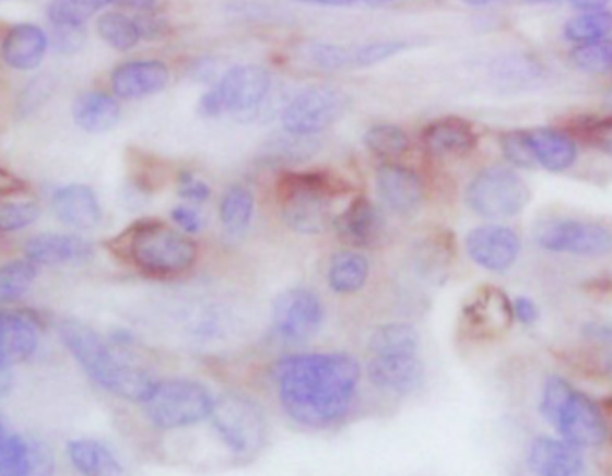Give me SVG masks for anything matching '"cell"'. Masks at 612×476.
Returning <instances> with one entry per match:
<instances>
[{
    "label": "cell",
    "mask_w": 612,
    "mask_h": 476,
    "mask_svg": "<svg viewBox=\"0 0 612 476\" xmlns=\"http://www.w3.org/2000/svg\"><path fill=\"white\" fill-rule=\"evenodd\" d=\"M0 476H55L49 450L35 437L11 428L0 412Z\"/></svg>",
    "instance_id": "7c38bea8"
},
{
    "label": "cell",
    "mask_w": 612,
    "mask_h": 476,
    "mask_svg": "<svg viewBox=\"0 0 612 476\" xmlns=\"http://www.w3.org/2000/svg\"><path fill=\"white\" fill-rule=\"evenodd\" d=\"M69 456L81 476H126L119 459L106 444L95 439L70 441Z\"/></svg>",
    "instance_id": "f1b7e54d"
},
{
    "label": "cell",
    "mask_w": 612,
    "mask_h": 476,
    "mask_svg": "<svg viewBox=\"0 0 612 476\" xmlns=\"http://www.w3.org/2000/svg\"><path fill=\"white\" fill-rule=\"evenodd\" d=\"M75 124L86 133H106L120 120V106L111 95L104 92H86L72 106Z\"/></svg>",
    "instance_id": "83f0119b"
},
{
    "label": "cell",
    "mask_w": 612,
    "mask_h": 476,
    "mask_svg": "<svg viewBox=\"0 0 612 476\" xmlns=\"http://www.w3.org/2000/svg\"><path fill=\"white\" fill-rule=\"evenodd\" d=\"M38 323L30 313L0 310V360L10 368L27 362L38 347Z\"/></svg>",
    "instance_id": "7402d4cb"
},
{
    "label": "cell",
    "mask_w": 612,
    "mask_h": 476,
    "mask_svg": "<svg viewBox=\"0 0 612 476\" xmlns=\"http://www.w3.org/2000/svg\"><path fill=\"white\" fill-rule=\"evenodd\" d=\"M367 380L378 391L407 396L417 391L425 378V366L417 355L373 357L366 368Z\"/></svg>",
    "instance_id": "d6986e66"
},
{
    "label": "cell",
    "mask_w": 612,
    "mask_h": 476,
    "mask_svg": "<svg viewBox=\"0 0 612 476\" xmlns=\"http://www.w3.org/2000/svg\"><path fill=\"white\" fill-rule=\"evenodd\" d=\"M111 0H52L47 8L52 25H83Z\"/></svg>",
    "instance_id": "f35d334b"
},
{
    "label": "cell",
    "mask_w": 612,
    "mask_h": 476,
    "mask_svg": "<svg viewBox=\"0 0 612 476\" xmlns=\"http://www.w3.org/2000/svg\"><path fill=\"white\" fill-rule=\"evenodd\" d=\"M215 432L224 447L237 456H252L266 442V416L251 397L229 392L215 400L212 412Z\"/></svg>",
    "instance_id": "ba28073f"
},
{
    "label": "cell",
    "mask_w": 612,
    "mask_h": 476,
    "mask_svg": "<svg viewBox=\"0 0 612 476\" xmlns=\"http://www.w3.org/2000/svg\"><path fill=\"white\" fill-rule=\"evenodd\" d=\"M466 203L474 214L490 221L516 217L530 203L529 185L510 167L491 165L471 179Z\"/></svg>",
    "instance_id": "52a82bcc"
},
{
    "label": "cell",
    "mask_w": 612,
    "mask_h": 476,
    "mask_svg": "<svg viewBox=\"0 0 612 476\" xmlns=\"http://www.w3.org/2000/svg\"><path fill=\"white\" fill-rule=\"evenodd\" d=\"M271 75L258 66H238L227 70L213 90L224 114L249 115L258 111L271 92Z\"/></svg>",
    "instance_id": "4fadbf2b"
},
{
    "label": "cell",
    "mask_w": 612,
    "mask_h": 476,
    "mask_svg": "<svg viewBox=\"0 0 612 476\" xmlns=\"http://www.w3.org/2000/svg\"><path fill=\"white\" fill-rule=\"evenodd\" d=\"M527 466L538 476H578L586 467L582 450L555 437L539 436L530 442Z\"/></svg>",
    "instance_id": "e0dca14e"
},
{
    "label": "cell",
    "mask_w": 612,
    "mask_h": 476,
    "mask_svg": "<svg viewBox=\"0 0 612 476\" xmlns=\"http://www.w3.org/2000/svg\"><path fill=\"white\" fill-rule=\"evenodd\" d=\"M49 47V38L38 25H13L0 45L5 66L15 70H33L40 66Z\"/></svg>",
    "instance_id": "484cf974"
},
{
    "label": "cell",
    "mask_w": 612,
    "mask_h": 476,
    "mask_svg": "<svg viewBox=\"0 0 612 476\" xmlns=\"http://www.w3.org/2000/svg\"><path fill=\"white\" fill-rule=\"evenodd\" d=\"M333 228L341 240L353 248H370L380 240L386 229V218L380 209L366 195H356L341 215L333 221Z\"/></svg>",
    "instance_id": "ac0fdd59"
},
{
    "label": "cell",
    "mask_w": 612,
    "mask_h": 476,
    "mask_svg": "<svg viewBox=\"0 0 612 476\" xmlns=\"http://www.w3.org/2000/svg\"><path fill=\"white\" fill-rule=\"evenodd\" d=\"M580 332L589 343L612 347V321H588L582 324Z\"/></svg>",
    "instance_id": "bcb514c9"
},
{
    "label": "cell",
    "mask_w": 612,
    "mask_h": 476,
    "mask_svg": "<svg viewBox=\"0 0 612 476\" xmlns=\"http://www.w3.org/2000/svg\"><path fill=\"white\" fill-rule=\"evenodd\" d=\"M533 238L550 253L600 259L612 253V231L605 224L582 218H549L539 224Z\"/></svg>",
    "instance_id": "9c48e42d"
},
{
    "label": "cell",
    "mask_w": 612,
    "mask_h": 476,
    "mask_svg": "<svg viewBox=\"0 0 612 476\" xmlns=\"http://www.w3.org/2000/svg\"><path fill=\"white\" fill-rule=\"evenodd\" d=\"M464 4L473 5V8H484V5L496 4L499 0H462Z\"/></svg>",
    "instance_id": "db71d44e"
},
{
    "label": "cell",
    "mask_w": 612,
    "mask_h": 476,
    "mask_svg": "<svg viewBox=\"0 0 612 476\" xmlns=\"http://www.w3.org/2000/svg\"><path fill=\"white\" fill-rule=\"evenodd\" d=\"M36 276L38 265L27 259L0 265V305L19 301L35 283Z\"/></svg>",
    "instance_id": "836d02e7"
},
{
    "label": "cell",
    "mask_w": 612,
    "mask_h": 476,
    "mask_svg": "<svg viewBox=\"0 0 612 476\" xmlns=\"http://www.w3.org/2000/svg\"><path fill=\"white\" fill-rule=\"evenodd\" d=\"M294 2H302V4H316V5H319V0H294Z\"/></svg>",
    "instance_id": "6f0895ef"
},
{
    "label": "cell",
    "mask_w": 612,
    "mask_h": 476,
    "mask_svg": "<svg viewBox=\"0 0 612 476\" xmlns=\"http://www.w3.org/2000/svg\"><path fill=\"white\" fill-rule=\"evenodd\" d=\"M529 4H553V2H558V0H527Z\"/></svg>",
    "instance_id": "9f6ffc18"
},
{
    "label": "cell",
    "mask_w": 612,
    "mask_h": 476,
    "mask_svg": "<svg viewBox=\"0 0 612 476\" xmlns=\"http://www.w3.org/2000/svg\"><path fill=\"white\" fill-rule=\"evenodd\" d=\"M52 210L61 223L74 229H94L103 218L99 199L86 185H67L52 198Z\"/></svg>",
    "instance_id": "d4e9b609"
},
{
    "label": "cell",
    "mask_w": 612,
    "mask_h": 476,
    "mask_svg": "<svg viewBox=\"0 0 612 476\" xmlns=\"http://www.w3.org/2000/svg\"><path fill=\"white\" fill-rule=\"evenodd\" d=\"M316 151V140H311V136L286 133V136H278L266 144L262 158L271 165H291L310 158V154Z\"/></svg>",
    "instance_id": "d590c367"
},
{
    "label": "cell",
    "mask_w": 612,
    "mask_h": 476,
    "mask_svg": "<svg viewBox=\"0 0 612 476\" xmlns=\"http://www.w3.org/2000/svg\"><path fill=\"white\" fill-rule=\"evenodd\" d=\"M539 414L573 447L597 448L608 441L609 427L598 403L573 388L566 378L550 374L543 385Z\"/></svg>",
    "instance_id": "5b68a950"
},
{
    "label": "cell",
    "mask_w": 612,
    "mask_h": 476,
    "mask_svg": "<svg viewBox=\"0 0 612 476\" xmlns=\"http://www.w3.org/2000/svg\"><path fill=\"white\" fill-rule=\"evenodd\" d=\"M466 251L479 267L491 273H505L521 253V238L509 226L487 224L471 229L466 237Z\"/></svg>",
    "instance_id": "9a60e30c"
},
{
    "label": "cell",
    "mask_w": 612,
    "mask_h": 476,
    "mask_svg": "<svg viewBox=\"0 0 612 476\" xmlns=\"http://www.w3.org/2000/svg\"><path fill=\"white\" fill-rule=\"evenodd\" d=\"M111 2L137 11L153 10V5L156 4V0H111Z\"/></svg>",
    "instance_id": "f907efd6"
},
{
    "label": "cell",
    "mask_w": 612,
    "mask_h": 476,
    "mask_svg": "<svg viewBox=\"0 0 612 476\" xmlns=\"http://www.w3.org/2000/svg\"><path fill=\"white\" fill-rule=\"evenodd\" d=\"M364 144L375 156L387 159L400 158L410 150L409 134L395 124L370 126L364 134Z\"/></svg>",
    "instance_id": "8d00e7d4"
},
{
    "label": "cell",
    "mask_w": 612,
    "mask_h": 476,
    "mask_svg": "<svg viewBox=\"0 0 612 476\" xmlns=\"http://www.w3.org/2000/svg\"><path fill=\"white\" fill-rule=\"evenodd\" d=\"M369 260L358 251H339L328 265V285L336 294H355L366 287L369 279Z\"/></svg>",
    "instance_id": "f546056e"
},
{
    "label": "cell",
    "mask_w": 612,
    "mask_h": 476,
    "mask_svg": "<svg viewBox=\"0 0 612 476\" xmlns=\"http://www.w3.org/2000/svg\"><path fill=\"white\" fill-rule=\"evenodd\" d=\"M11 385H13V374H11V368L8 364L0 360V397L5 396L10 392Z\"/></svg>",
    "instance_id": "681fc988"
},
{
    "label": "cell",
    "mask_w": 612,
    "mask_h": 476,
    "mask_svg": "<svg viewBox=\"0 0 612 476\" xmlns=\"http://www.w3.org/2000/svg\"><path fill=\"white\" fill-rule=\"evenodd\" d=\"M572 5H575L577 10L584 11H600L605 10V5L611 2V0H569Z\"/></svg>",
    "instance_id": "c3c4849f"
},
{
    "label": "cell",
    "mask_w": 612,
    "mask_h": 476,
    "mask_svg": "<svg viewBox=\"0 0 612 476\" xmlns=\"http://www.w3.org/2000/svg\"><path fill=\"white\" fill-rule=\"evenodd\" d=\"M60 337L84 372L115 396L142 405L158 383L148 369L123 360L99 333L75 319L60 324Z\"/></svg>",
    "instance_id": "3957f363"
},
{
    "label": "cell",
    "mask_w": 612,
    "mask_h": 476,
    "mask_svg": "<svg viewBox=\"0 0 612 476\" xmlns=\"http://www.w3.org/2000/svg\"><path fill=\"white\" fill-rule=\"evenodd\" d=\"M361 377L358 360L339 352L299 353L272 368L283 410L308 428H327L344 419Z\"/></svg>",
    "instance_id": "6da1fadb"
},
{
    "label": "cell",
    "mask_w": 612,
    "mask_h": 476,
    "mask_svg": "<svg viewBox=\"0 0 612 476\" xmlns=\"http://www.w3.org/2000/svg\"><path fill=\"white\" fill-rule=\"evenodd\" d=\"M462 328L474 338H490L509 330L514 321L513 301L502 288L485 285L462 307Z\"/></svg>",
    "instance_id": "5bb4252c"
},
{
    "label": "cell",
    "mask_w": 612,
    "mask_h": 476,
    "mask_svg": "<svg viewBox=\"0 0 612 476\" xmlns=\"http://www.w3.org/2000/svg\"><path fill=\"white\" fill-rule=\"evenodd\" d=\"M149 423L160 430L193 427L212 416L215 397L204 385L188 378L158 380L142 403Z\"/></svg>",
    "instance_id": "8992f818"
},
{
    "label": "cell",
    "mask_w": 612,
    "mask_h": 476,
    "mask_svg": "<svg viewBox=\"0 0 612 476\" xmlns=\"http://www.w3.org/2000/svg\"><path fill=\"white\" fill-rule=\"evenodd\" d=\"M569 61L588 74H608L612 72V40L589 41V44L577 45L569 50Z\"/></svg>",
    "instance_id": "74e56055"
},
{
    "label": "cell",
    "mask_w": 612,
    "mask_h": 476,
    "mask_svg": "<svg viewBox=\"0 0 612 476\" xmlns=\"http://www.w3.org/2000/svg\"><path fill=\"white\" fill-rule=\"evenodd\" d=\"M356 2V0H319V5H337V8H342V5H350Z\"/></svg>",
    "instance_id": "f5cc1de1"
},
{
    "label": "cell",
    "mask_w": 612,
    "mask_h": 476,
    "mask_svg": "<svg viewBox=\"0 0 612 476\" xmlns=\"http://www.w3.org/2000/svg\"><path fill=\"white\" fill-rule=\"evenodd\" d=\"M94 254V246L78 235L42 234L25 243V257L36 265L86 262Z\"/></svg>",
    "instance_id": "cb8c5ba5"
},
{
    "label": "cell",
    "mask_w": 612,
    "mask_h": 476,
    "mask_svg": "<svg viewBox=\"0 0 612 476\" xmlns=\"http://www.w3.org/2000/svg\"><path fill=\"white\" fill-rule=\"evenodd\" d=\"M612 31V11H586L582 15L572 16L564 24L563 35L572 44L582 45L603 40Z\"/></svg>",
    "instance_id": "d6a6232c"
},
{
    "label": "cell",
    "mask_w": 612,
    "mask_h": 476,
    "mask_svg": "<svg viewBox=\"0 0 612 476\" xmlns=\"http://www.w3.org/2000/svg\"><path fill=\"white\" fill-rule=\"evenodd\" d=\"M421 142L434 158H462L476 147L479 136L468 120L443 117L426 126Z\"/></svg>",
    "instance_id": "44dd1931"
},
{
    "label": "cell",
    "mask_w": 612,
    "mask_h": 476,
    "mask_svg": "<svg viewBox=\"0 0 612 476\" xmlns=\"http://www.w3.org/2000/svg\"><path fill=\"white\" fill-rule=\"evenodd\" d=\"M350 192V181L330 170H286L276 181L283 223L302 235L325 234L331 228L336 199Z\"/></svg>",
    "instance_id": "277c9868"
},
{
    "label": "cell",
    "mask_w": 612,
    "mask_h": 476,
    "mask_svg": "<svg viewBox=\"0 0 612 476\" xmlns=\"http://www.w3.org/2000/svg\"><path fill=\"white\" fill-rule=\"evenodd\" d=\"M252 212H255V198L251 190L243 185H232L224 192L221 204H219V217L226 231L232 235L243 234L251 224Z\"/></svg>",
    "instance_id": "1f68e13d"
},
{
    "label": "cell",
    "mask_w": 612,
    "mask_h": 476,
    "mask_svg": "<svg viewBox=\"0 0 612 476\" xmlns=\"http://www.w3.org/2000/svg\"><path fill=\"white\" fill-rule=\"evenodd\" d=\"M305 55L306 60L322 70L350 69L348 47H342V45L314 41V44L306 45Z\"/></svg>",
    "instance_id": "b9f144b4"
},
{
    "label": "cell",
    "mask_w": 612,
    "mask_h": 476,
    "mask_svg": "<svg viewBox=\"0 0 612 476\" xmlns=\"http://www.w3.org/2000/svg\"><path fill=\"white\" fill-rule=\"evenodd\" d=\"M40 217V204L21 183L0 185V234H13L27 228Z\"/></svg>",
    "instance_id": "4316f807"
},
{
    "label": "cell",
    "mask_w": 612,
    "mask_h": 476,
    "mask_svg": "<svg viewBox=\"0 0 612 476\" xmlns=\"http://www.w3.org/2000/svg\"><path fill=\"white\" fill-rule=\"evenodd\" d=\"M322 323L325 305L310 288H286L272 304V332L286 343H305Z\"/></svg>",
    "instance_id": "8fae6325"
},
{
    "label": "cell",
    "mask_w": 612,
    "mask_h": 476,
    "mask_svg": "<svg viewBox=\"0 0 612 476\" xmlns=\"http://www.w3.org/2000/svg\"><path fill=\"white\" fill-rule=\"evenodd\" d=\"M525 131L538 167L558 174L572 169L573 164L577 162V142L568 131L550 128V126Z\"/></svg>",
    "instance_id": "603a6c76"
},
{
    "label": "cell",
    "mask_w": 612,
    "mask_h": 476,
    "mask_svg": "<svg viewBox=\"0 0 612 476\" xmlns=\"http://www.w3.org/2000/svg\"><path fill=\"white\" fill-rule=\"evenodd\" d=\"M409 47L410 44L405 40H380L353 45V47H348L350 69H366V67L378 66L381 61L395 58Z\"/></svg>",
    "instance_id": "ab89813d"
},
{
    "label": "cell",
    "mask_w": 612,
    "mask_h": 476,
    "mask_svg": "<svg viewBox=\"0 0 612 476\" xmlns=\"http://www.w3.org/2000/svg\"><path fill=\"white\" fill-rule=\"evenodd\" d=\"M52 27H55V47L63 55H72L83 45V25H52Z\"/></svg>",
    "instance_id": "ee69618b"
},
{
    "label": "cell",
    "mask_w": 612,
    "mask_h": 476,
    "mask_svg": "<svg viewBox=\"0 0 612 476\" xmlns=\"http://www.w3.org/2000/svg\"><path fill=\"white\" fill-rule=\"evenodd\" d=\"M170 80V70L164 61L137 60L117 67L111 74V88L120 99H143L158 94Z\"/></svg>",
    "instance_id": "ffe728a7"
},
{
    "label": "cell",
    "mask_w": 612,
    "mask_h": 476,
    "mask_svg": "<svg viewBox=\"0 0 612 476\" xmlns=\"http://www.w3.org/2000/svg\"><path fill=\"white\" fill-rule=\"evenodd\" d=\"M178 194L190 203H204L212 195V189L192 172H181L178 178Z\"/></svg>",
    "instance_id": "7bdbcfd3"
},
{
    "label": "cell",
    "mask_w": 612,
    "mask_h": 476,
    "mask_svg": "<svg viewBox=\"0 0 612 476\" xmlns=\"http://www.w3.org/2000/svg\"><path fill=\"white\" fill-rule=\"evenodd\" d=\"M117 259L149 278H176L188 273L199 257L198 243L160 218H140L109 240Z\"/></svg>",
    "instance_id": "7a4b0ae2"
},
{
    "label": "cell",
    "mask_w": 612,
    "mask_h": 476,
    "mask_svg": "<svg viewBox=\"0 0 612 476\" xmlns=\"http://www.w3.org/2000/svg\"><path fill=\"white\" fill-rule=\"evenodd\" d=\"M170 217H173L174 223L178 224L179 228L184 229L185 234H199L203 229V217L192 206H185V204L176 206L170 212Z\"/></svg>",
    "instance_id": "f6af8a7d"
},
{
    "label": "cell",
    "mask_w": 612,
    "mask_h": 476,
    "mask_svg": "<svg viewBox=\"0 0 612 476\" xmlns=\"http://www.w3.org/2000/svg\"><path fill=\"white\" fill-rule=\"evenodd\" d=\"M608 103H609V105L612 106V86H611V88H609V92H608Z\"/></svg>",
    "instance_id": "680465c9"
},
{
    "label": "cell",
    "mask_w": 612,
    "mask_h": 476,
    "mask_svg": "<svg viewBox=\"0 0 612 476\" xmlns=\"http://www.w3.org/2000/svg\"><path fill=\"white\" fill-rule=\"evenodd\" d=\"M513 313L514 321H518L525 326L538 323L539 316H541L538 304L529 296H518V298L513 299Z\"/></svg>",
    "instance_id": "7dc6e473"
},
{
    "label": "cell",
    "mask_w": 612,
    "mask_h": 476,
    "mask_svg": "<svg viewBox=\"0 0 612 476\" xmlns=\"http://www.w3.org/2000/svg\"><path fill=\"white\" fill-rule=\"evenodd\" d=\"M376 192L387 209L401 217L420 212L425 189L420 176L403 165L384 164L376 170Z\"/></svg>",
    "instance_id": "2e32d148"
},
{
    "label": "cell",
    "mask_w": 612,
    "mask_h": 476,
    "mask_svg": "<svg viewBox=\"0 0 612 476\" xmlns=\"http://www.w3.org/2000/svg\"><path fill=\"white\" fill-rule=\"evenodd\" d=\"M97 33L109 47L120 52L133 49L142 40L137 21L122 13H104L97 21Z\"/></svg>",
    "instance_id": "e575fe53"
},
{
    "label": "cell",
    "mask_w": 612,
    "mask_h": 476,
    "mask_svg": "<svg viewBox=\"0 0 612 476\" xmlns=\"http://www.w3.org/2000/svg\"><path fill=\"white\" fill-rule=\"evenodd\" d=\"M367 5L370 8H384V5L390 4V2H395V0H364Z\"/></svg>",
    "instance_id": "11a10c76"
},
{
    "label": "cell",
    "mask_w": 612,
    "mask_h": 476,
    "mask_svg": "<svg viewBox=\"0 0 612 476\" xmlns=\"http://www.w3.org/2000/svg\"><path fill=\"white\" fill-rule=\"evenodd\" d=\"M348 106L350 95L342 90L311 86L297 94L283 109V130L297 136H314L339 122Z\"/></svg>",
    "instance_id": "30bf717a"
},
{
    "label": "cell",
    "mask_w": 612,
    "mask_h": 476,
    "mask_svg": "<svg viewBox=\"0 0 612 476\" xmlns=\"http://www.w3.org/2000/svg\"><path fill=\"white\" fill-rule=\"evenodd\" d=\"M499 147H502V153H504L507 162L513 164L514 167H518V169H536L538 167L536 159H533L532 151H530L527 131H505L499 136Z\"/></svg>",
    "instance_id": "60d3db41"
},
{
    "label": "cell",
    "mask_w": 612,
    "mask_h": 476,
    "mask_svg": "<svg viewBox=\"0 0 612 476\" xmlns=\"http://www.w3.org/2000/svg\"><path fill=\"white\" fill-rule=\"evenodd\" d=\"M420 333L412 324H381L370 333L369 352L375 357H398V355H417L420 352Z\"/></svg>",
    "instance_id": "4dcf8cb0"
},
{
    "label": "cell",
    "mask_w": 612,
    "mask_h": 476,
    "mask_svg": "<svg viewBox=\"0 0 612 476\" xmlns=\"http://www.w3.org/2000/svg\"><path fill=\"white\" fill-rule=\"evenodd\" d=\"M600 368H602L603 374H608L612 378V352L605 353L602 358H600Z\"/></svg>",
    "instance_id": "816d5d0a"
}]
</instances>
